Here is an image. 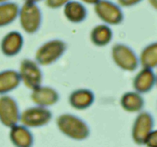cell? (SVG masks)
<instances>
[{"instance_id": "12", "label": "cell", "mask_w": 157, "mask_h": 147, "mask_svg": "<svg viewBox=\"0 0 157 147\" xmlns=\"http://www.w3.org/2000/svg\"><path fill=\"white\" fill-rule=\"evenodd\" d=\"M94 100V93L92 90L87 88H80L70 93L68 102L72 108L78 110H84L91 107Z\"/></svg>"}, {"instance_id": "19", "label": "cell", "mask_w": 157, "mask_h": 147, "mask_svg": "<svg viewBox=\"0 0 157 147\" xmlns=\"http://www.w3.org/2000/svg\"><path fill=\"white\" fill-rule=\"evenodd\" d=\"M154 82V76L151 70L145 67L136 74L133 79V87L138 93H145L153 86Z\"/></svg>"}, {"instance_id": "11", "label": "cell", "mask_w": 157, "mask_h": 147, "mask_svg": "<svg viewBox=\"0 0 157 147\" xmlns=\"http://www.w3.org/2000/svg\"><path fill=\"white\" fill-rule=\"evenodd\" d=\"M24 45L22 35L17 31H12L2 38L0 48L5 56L13 57L18 55Z\"/></svg>"}, {"instance_id": "20", "label": "cell", "mask_w": 157, "mask_h": 147, "mask_svg": "<svg viewBox=\"0 0 157 147\" xmlns=\"http://www.w3.org/2000/svg\"><path fill=\"white\" fill-rule=\"evenodd\" d=\"M140 62L144 67L150 68L157 64V44L148 46L143 51Z\"/></svg>"}, {"instance_id": "16", "label": "cell", "mask_w": 157, "mask_h": 147, "mask_svg": "<svg viewBox=\"0 0 157 147\" xmlns=\"http://www.w3.org/2000/svg\"><path fill=\"white\" fill-rule=\"evenodd\" d=\"M21 84L18 72L9 69L0 72V95H4L15 90Z\"/></svg>"}, {"instance_id": "7", "label": "cell", "mask_w": 157, "mask_h": 147, "mask_svg": "<svg viewBox=\"0 0 157 147\" xmlns=\"http://www.w3.org/2000/svg\"><path fill=\"white\" fill-rule=\"evenodd\" d=\"M111 58L120 69L133 71L138 66V58L131 47L122 43L115 44L111 48Z\"/></svg>"}, {"instance_id": "14", "label": "cell", "mask_w": 157, "mask_h": 147, "mask_svg": "<svg viewBox=\"0 0 157 147\" xmlns=\"http://www.w3.org/2000/svg\"><path fill=\"white\" fill-rule=\"evenodd\" d=\"M63 13L68 21L75 24L81 23L87 16V10L83 3L71 0L64 6Z\"/></svg>"}, {"instance_id": "18", "label": "cell", "mask_w": 157, "mask_h": 147, "mask_svg": "<svg viewBox=\"0 0 157 147\" xmlns=\"http://www.w3.org/2000/svg\"><path fill=\"white\" fill-rule=\"evenodd\" d=\"M19 7L12 2L0 3V27L9 25L16 20L18 16Z\"/></svg>"}, {"instance_id": "1", "label": "cell", "mask_w": 157, "mask_h": 147, "mask_svg": "<svg viewBox=\"0 0 157 147\" xmlns=\"http://www.w3.org/2000/svg\"><path fill=\"white\" fill-rule=\"evenodd\" d=\"M56 126L63 135L74 140H85L90 135V127L87 123L71 113L58 116L56 119Z\"/></svg>"}, {"instance_id": "21", "label": "cell", "mask_w": 157, "mask_h": 147, "mask_svg": "<svg viewBox=\"0 0 157 147\" xmlns=\"http://www.w3.org/2000/svg\"><path fill=\"white\" fill-rule=\"evenodd\" d=\"M71 0H45V5L48 8L52 9H57L64 7L66 3Z\"/></svg>"}, {"instance_id": "5", "label": "cell", "mask_w": 157, "mask_h": 147, "mask_svg": "<svg viewBox=\"0 0 157 147\" xmlns=\"http://www.w3.org/2000/svg\"><path fill=\"white\" fill-rule=\"evenodd\" d=\"M18 72L21 83L29 90H33L42 84V70L35 60L28 58L22 60Z\"/></svg>"}, {"instance_id": "9", "label": "cell", "mask_w": 157, "mask_h": 147, "mask_svg": "<svg viewBox=\"0 0 157 147\" xmlns=\"http://www.w3.org/2000/svg\"><path fill=\"white\" fill-rule=\"evenodd\" d=\"M30 97L35 105L48 108L59 101L60 95L53 87L40 85L32 90Z\"/></svg>"}, {"instance_id": "24", "label": "cell", "mask_w": 157, "mask_h": 147, "mask_svg": "<svg viewBox=\"0 0 157 147\" xmlns=\"http://www.w3.org/2000/svg\"><path fill=\"white\" fill-rule=\"evenodd\" d=\"M40 1H41V0H25V2H34V3H37Z\"/></svg>"}, {"instance_id": "22", "label": "cell", "mask_w": 157, "mask_h": 147, "mask_svg": "<svg viewBox=\"0 0 157 147\" xmlns=\"http://www.w3.org/2000/svg\"><path fill=\"white\" fill-rule=\"evenodd\" d=\"M140 1L141 0H117V2L119 6L122 7H131Z\"/></svg>"}, {"instance_id": "6", "label": "cell", "mask_w": 157, "mask_h": 147, "mask_svg": "<svg viewBox=\"0 0 157 147\" xmlns=\"http://www.w3.org/2000/svg\"><path fill=\"white\" fill-rule=\"evenodd\" d=\"M97 16L108 25H117L124 21V15L121 6L109 0H99L94 5Z\"/></svg>"}, {"instance_id": "2", "label": "cell", "mask_w": 157, "mask_h": 147, "mask_svg": "<svg viewBox=\"0 0 157 147\" xmlns=\"http://www.w3.org/2000/svg\"><path fill=\"white\" fill-rule=\"evenodd\" d=\"M67 50V44L61 39H52L41 44L35 52V61L40 66H48L60 59Z\"/></svg>"}, {"instance_id": "25", "label": "cell", "mask_w": 157, "mask_h": 147, "mask_svg": "<svg viewBox=\"0 0 157 147\" xmlns=\"http://www.w3.org/2000/svg\"><path fill=\"white\" fill-rule=\"evenodd\" d=\"M9 0H0V3H2V2H8Z\"/></svg>"}, {"instance_id": "23", "label": "cell", "mask_w": 157, "mask_h": 147, "mask_svg": "<svg viewBox=\"0 0 157 147\" xmlns=\"http://www.w3.org/2000/svg\"><path fill=\"white\" fill-rule=\"evenodd\" d=\"M83 2L87 3V4H90V5H94L98 2L99 0H81Z\"/></svg>"}, {"instance_id": "13", "label": "cell", "mask_w": 157, "mask_h": 147, "mask_svg": "<svg viewBox=\"0 0 157 147\" xmlns=\"http://www.w3.org/2000/svg\"><path fill=\"white\" fill-rule=\"evenodd\" d=\"M9 129V139L15 146L30 147L33 145L34 137L29 128L18 123Z\"/></svg>"}, {"instance_id": "17", "label": "cell", "mask_w": 157, "mask_h": 147, "mask_svg": "<svg viewBox=\"0 0 157 147\" xmlns=\"http://www.w3.org/2000/svg\"><path fill=\"white\" fill-rule=\"evenodd\" d=\"M120 104L123 110L129 113L138 112L144 107V100L138 92H126L121 96Z\"/></svg>"}, {"instance_id": "15", "label": "cell", "mask_w": 157, "mask_h": 147, "mask_svg": "<svg viewBox=\"0 0 157 147\" xmlns=\"http://www.w3.org/2000/svg\"><path fill=\"white\" fill-rule=\"evenodd\" d=\"M113 32L110 25L100 24L94 26L90 31V39L92 44L97 47H105L113 39Z\"/></svg>"}, {"instance_id": "8", "label": "cell", "mask_w": 157, "mask_h": 147, "mask_svg": "<svg viewBox=\"0 0 157 147\" xmlns=\"http://www.w3.org/2000/svg\"><path fill=\"white\" fill-rule=\"evenodd\" d=\"M19 107L17 101L9 95H2L0 96V123L8 128L19 123Z\"/></svg>"}, {"instance_id": "4", "label": "cell", "mask_w": 157, "mask_h": 147, "mask_svg": "<svg viewBox=\"0 0 157 147\" xmlns=\"http://www.w3.org/2000/svg\"><path fill=\"white\" fill-rule=\"evenodd\" d=\"M52 119V113L48 107L35 105L21 112L19 122L29 129L40 128L48 125Z\"/></svg>"}, {"instance_id": "10", "label": "cell", "mask_w": 157, "mask_h": 147, "mask_svg": "<svg viewBox=\"0 0 157 147\" xmlns=\"http://www.w3.org/2000/svg\"><path fill=\"white\" fill-rule=\"evenodd\" d=\"M153 125L152 117L147 113H142L138 115L133 123L132 128V138L137 144L144 143L150 134Z\"/></svg>"}, {"instance_id": "3", "label": "cell", "mask_w": 157, "mask_h": 147, "mask_svg": "<svg viewBox=\"0 0 157 147\" xmlns=\"http://www.w3.org/2000/svg\"><path fill=\"white\" fill-rule=\"evenodd\" d=\"M18 19L20 26L25 33L32 35L40 29L42 22V13L36 3L25 2L19 8Z\"/></svg>"}]
</instances>
